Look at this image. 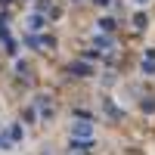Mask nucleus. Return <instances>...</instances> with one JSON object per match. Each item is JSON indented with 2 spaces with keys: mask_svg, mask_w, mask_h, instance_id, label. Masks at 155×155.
I'll list each match as a JSON object with an SVG mask.
<instances>
[{
  "mask_svg": "<svg viewBox=\"0 0 155 155\" xmlns=\"http://www.w3.org/2000/svg\"><path fill=\"white\" fill-rule=\"evenodd\" d=\"M71 134H74V137H84V140H90V137H93V127H90L87 121H74V124H71Z\"/></svg>",
  "mask_w": 155,
  "mask_h": 155,
  "instance_id": "1",
  "label": "nucleus"
},
{
  "mask_svg": "<svg viewBox=\"0 0 155 155\" xmlns=\"http://www.w3.org/2000/svg\"><path fill=\"white\" fill-rule=\"evenodd\" d=\"M9 137H12V143H16V140H22V127L12 124V127H9Z\"/></svg>",
  "mask_w": 155,
  "mask_h": 155,
  "instance_id": "2",
  "label": "nucleus"
}]
</instances>
